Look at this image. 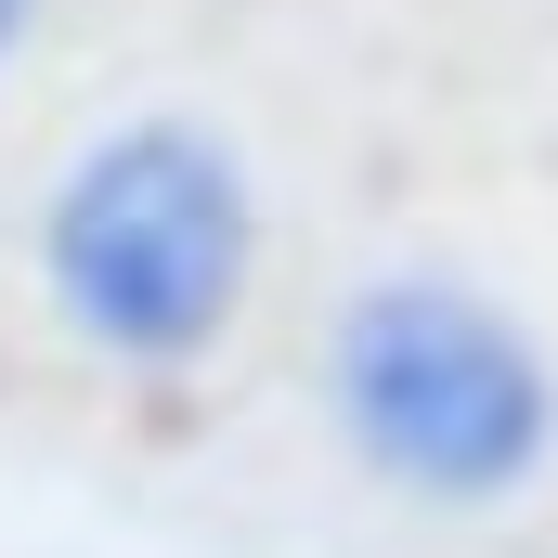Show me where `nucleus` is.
Returning a JSON list of instances; mask_svg holds the SVG:
<instances>
[{
	"label": "nucleus",
	"mask_w": 558,
	"mask_h": 558,
	"mask_svg": "<svg viewBox=\"0 0 558 558\" xmlns=\"http://www.w3.org/2000/svg\"><path fill=\"white\" fill-rule=\"evenodd\" d=\"M247 260H260V208H247V169L195 118H131L105 131L52 221H39V274H52V312L118 351V364H195L234 299H247Z\"/></svg>",
	"instance_id": "nucleus-1"
},
{
	"label": "nucleus",
	"mask_w": 558,
	"mask_h": 558,
	"mask_svg": "<svg viewBox=\"0 0 558 558\" xmlns=\"http://www.w3.org/2000/svg\"><path fill=\"white\" fill-rule=\"evenodd\" d=\"M325 377H338L351 454H364L377 481L428 494V507H494V494H520V481L546 468V441H558L546 351H533L494 299L428 286V274L364 286V299L338 312Z\"/></svg>",
	"instance_id": "nucleus-2"
},
{
	"label": "nucleus",
	"mask_w": 558,
	"mask_h": 558,
	"mask_svg": "<svg viewBox=\"0 0 558 558\" xmlns=\"http://www.w3.org/2000/svg\"><path fill=\"white\" fill-rule=\"evenodd\" d=\"M26 13H39V0H0V52H13V39H26Z\"/></svg>",
	"instance_id": "nucleus-3"
}]
</instances>
